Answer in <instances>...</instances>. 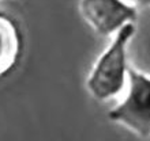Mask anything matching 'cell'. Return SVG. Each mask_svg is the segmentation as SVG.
Masks as SVG:
<instances>
[{"label": "cell", "instance_id": "obj_1", "mask_svg": "<svg viewBox=\"0 0 150 141\" xmlns=\"http://www.w3.org/2000/svg\"><path fill=\"white\" fill-rule=\"evenodd\" d=\"M137 31L130 23L109 38V43L94 61L86 77V90L98 102H105L126 91L130 77L128 47Z\"/></svg>", "mask_w": 150, "mask_h": 141}, {"label": "cell", "instance_id": "obj_2", "mask_svg": "<svg viewBox=\"0 0 150 141\" xmlns=\"http://www.w3.org/2000/svg\"><path fill=\"white\" fill-rule=\"evenodd\" d=\"M109 121L119 124L138 137L150 138V75L131 67L128 84L122 101L108 113Z\"/></svg>", "mask_w": 150, "mask_h": 141}, {"label": "cell", "instance_id": "obj_3", "mask_svg": "<svg viewBox=\"0 0 150 141\" xmlns=\"http://www.w3.org/2000/svg\"><path fill=\"white\" fill-rule=\"evenodd\" d=\"M83 22L101 37L111 38L138 19V8L126 0H79Z\"/></svg>", "mask_w": 150, "mask_h": 141}, {"label": "cell", "instance_id": "obj_4", "mask_svg": "<svg viewBox=\"0 0 150 141\" xmlns=\"http://www.w3.org/2000/svg\"><path fill=\"white\" fill-rule=\"evenodd\" d=\"M25 52V35L19 20L0 10V79L19 67Z\"/></svg>", "mask_w": 150, "mask_h": 141}, {"label": "cell", "instance_id": "obj_5", "mask_svg": "<svg viewBox=\"0 0 150 141\" xmlns=\"http://www.w3.org/2000/svg\"><path fill=\"white\" fill-rule=\"evenodd\" d=\"M126 1H128V3L134 4V6H142V7H147L150 8V0H126Z\"/></svg>", "mask_w": 150, "mask_h": 141}]
</instances>
